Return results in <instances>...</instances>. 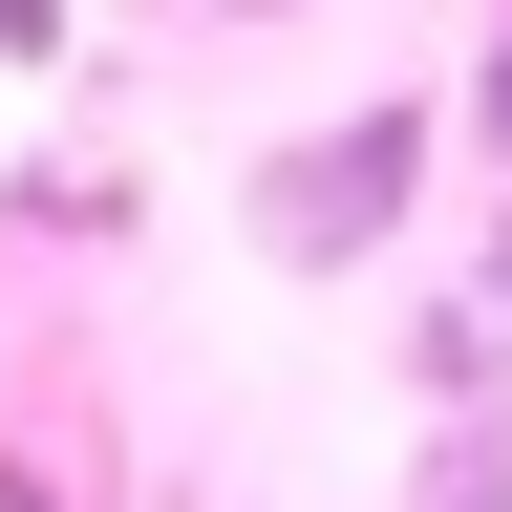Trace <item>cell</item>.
<instances>
[{
	"instance_id": "cell-2",
	"label": "cell",
	"mask_w": 512,
	"mask_h": 512,
	"mask_svg": "<svg viewBox=\"0 0 512 512\" xmlns=\"http://www.w3.org/2000/svg\"><path fill=\"white\" fill-rule=\"evenodd\" d=\"M427 512H512V427H491V448H448V470H427Z\"/></svg>"
},
{
	"instance_id": "cell-5",
	"label": "cell",
	"mask_w": 512,
	"mask_h": 512,
	"mask_svg": "<svg viewBox=\"0 0 512 512\" xmlns=\"http://www.w3.org/2000/svg\"><path fill=\"white\" fill-rule=\"evenodd\" d=\"M235 22H278V0H235Z\"/></svg>"
},
{
	"instance_id": "cell-4",
	"label": "cell",
	"mask_w": 512,
	"mask_h": 512,
	"mask_svg": "<svg viewBox=\"0 0 512 512\" xmlns=\"http://www.w3.org/2000/svg\"><path fill=\"white\" fill-rule=\"evenodd\" d=\"M491 320H512V214H491Z\"/></svg>"
},
{
	"instance_id": "cell-1",
	"label": "cell",
	"mask_w": 512,
	"mask_h": 512,
	"mask_svg": "<svg viewBox=\"0 0 512 512\" xmlns=\"http://www.w3.org/2000/svg\"><path fill=\"white\" fill-rule=\"evenodd\" d=\"M406 192H427V128H406V107H363V128H299V150L256 171V235H278V256H363Z\"/></svg>"
},
{
	"instance_id": "cell-3",
	"label": "cell",
	"mask_w": 512,
	"mask_h": 512,
	"mask_svg": "<svg viewBox=\"0 0 512 512\" xmlns=\"http://www.w3.org/2000/svg\"><path fill=\"white\" fill-rule=\"evenodd\" d=\"M470 128H491V171H512V43H491V86H470Z\"/></svg>"
}]
</instances>
